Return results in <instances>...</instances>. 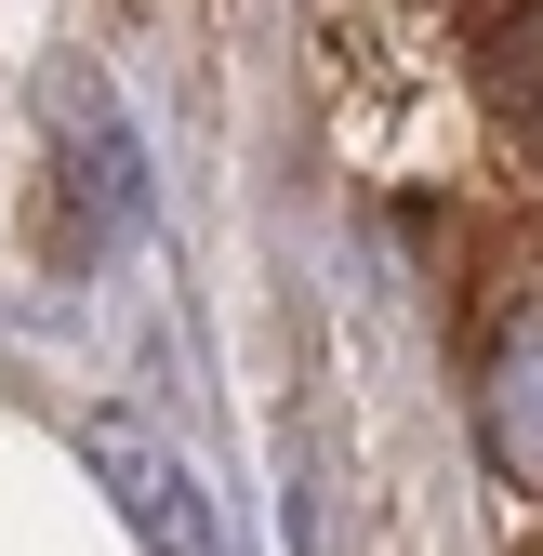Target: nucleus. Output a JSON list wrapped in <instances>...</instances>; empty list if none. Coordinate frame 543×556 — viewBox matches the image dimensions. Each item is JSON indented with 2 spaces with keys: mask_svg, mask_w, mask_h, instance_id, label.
<instances>
[{
  "mask_svg": "<svg viewBox=\"0 0 543 556\" xmlns=\"http://www.w3.org/2000/svg\"><path fill=\"white\" fill-rule=\"evenodd\" d=\"M478 425H491V464L517 491H543V292L491 331V371H478Z\"/></svg>",
  "mask_w": 543,
  "mask_h": 556,
  "instance_id": "f257e3e1",
  "label": "nucleus"
},
{
  "mask_svg": "<svg viewBox=\"0 0 543 556\" xmlns=\"http://www.w3.org/2000/svg\"><path fill=\"white\" fill-rule=\"evenodd\" d=\"M93 451H106V477L132 491V517H147V530H160L173 556H199V517H186V477H173V464H160L147 438H93Z\"/></svg>",
  "mask_w": 543,
  "mask_h": 556,
  "instance_id": "7ed1b4c3",
  "label": "nucleus"
},
{
  "mask_svg": "<svg viewBox=\"0 0 543 556\" xmlns=\"http://www.w3.org/2000/svg\"><path fill=\"white\" fill-rule=\"evenodd\" d=\"M478 80H491V106H504V132H517L530 160H543V0H517V14L491 27V66H478Z\"/></svg>",
  "mask_w": 543,
  "mask_h": 556,
  "instance_id": "f03ea898",
  "label": "nucleus"
}]
</instances>
